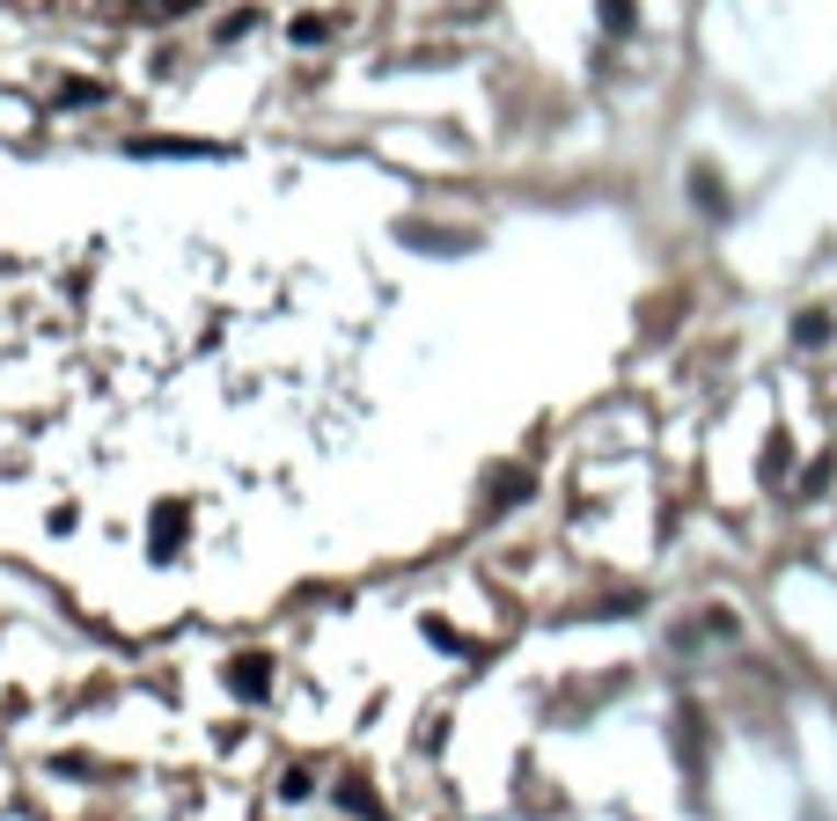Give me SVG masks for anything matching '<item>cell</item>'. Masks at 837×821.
<instances>
[{"label": "cell", "mask_w": 837, "mask_h": 821, "mask_svg": "<svg viewBox=\"0 0 837 821\" xmlns=\"http://www.w3.org/2000/svg\"><path fill=\"white\" fill-rule=\"evenodd\" d=\"M690 198H698V213H727V192H720V176L706 170V162H698V170H690Z\"/></svg>", "instance_id": "obj_1"}, {"label": "cell", "mask_w": 837, "mask_h": 821, "mask_svg": "<svg viewBox=\"0 0 837 821\" xmlns=\"http://www.w3.org/2000/svg\"><path fill=\"white\" fill-rule=\"evenodd\" d=\"M603 23H610V37H632V0H603Z\"/></svg>", "instance_id": "obj_2"}, {"label": "cell", "mask_w": 837, "mask_h": 821, "mask_svg": "<svg viewBox=\"0 0 837 821\" xmlns=\"http://www.w3.org/2000/svg\"><path fill=\"white\" fill-rule=\"evenodd\" d=\"M793 338H801V345H823V338H830V315H801V323H793Z\"/></svg>", "instance_id": "obj_3"}]
</instances>
